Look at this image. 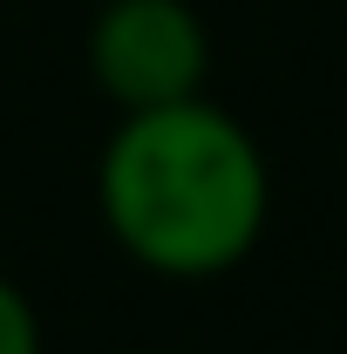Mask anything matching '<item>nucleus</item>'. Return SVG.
<instances>
[{"mask_svg":"<svg viewBox=\"0 0 347 354\" xmlns=\"http://www.w3.org/2000/svg\"><path fill=\"white\" fill-rule=\"evenodd\" d=\"M88 75L130 116L205 95L212 35L191 0H102L88 21Z\"/></svg>","mask_w":347,"mask_h":354,"instance_id":"2","label":"nucleus"},{"mask_svg":"<svg viewBox=\"0 0 347 354\" xmlns=\"http://www.w3.org/2000/svg\"><path fill=\"white\" fill-rule=\"evenodd\" d=\"M0 354H41V313L0 272Z\"/></svg>","mask_w":347,"mask_h":354,"instance_id":"3","label":"nucleus"},{"mask_svg":"<svg viewBox=\"0 0 347 354\" xmlns=\"http://www.w3.org/2000/svg\"><path fill=\"white\" fill-rule=\"evenodd\" d=\"M109 239L157 279H218L252 259L272 212V171L252 130L212 95L130 109L95 164Z\"/></svg>","mask_w":347,"mask_h":354,"instance_id":"1","label":"nucleus"}]
</instances>
